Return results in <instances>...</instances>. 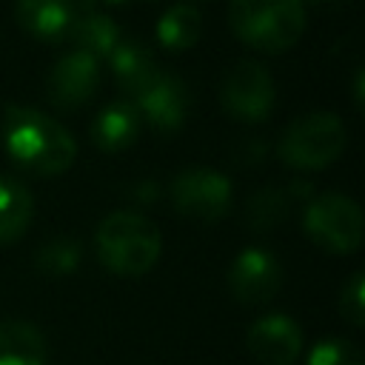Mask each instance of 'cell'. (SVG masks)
<instances>
[{"instance_id":"obj_14","label":"cell","mask_w":365,"mask_h":365,"mask_svg":"<svg viewBox=\"0 0 365 365\" xmlns=\"http://www.w3.org/2000/svg\"><path fill=\"white\" fill-rule=\"evenodd\" d=\"M106 60H108V68H111L117 86L128 97H137L148 86V80L160 71L157 63H154V54L148 51V46L140 43V40H131V37H123Z\"/></svg>"},{"instance_id":"obj_3","label":"cell","mask_w":365,"mask_h":365,"mask_svg":"<svg viewBox=\"0 0 365 365\" xmlns=\"http://www.w3.org/2000/svg\"><path fill=\"white\" fill-rule=\"evenodd\" d=\"M228 26L254 51L282 54L305 31V6L302 0H231Z\"/></svg>"},{"instance_id":"obj_25","label":"cell","mask_w":365,"mask_h":365,"mask_svg":"<svg viewBox=\"0 0 365 365\" xmlns=\"http://www.w3.org/2000/svg\"><path fill=\"white\" fill-rule=\"evenodd\" d=\"M354 103L356 108H362V68H356L354 74Z\"/></svg>"},{"instance_id":"obj_7","label":"cell","mask_w":365,"mask_h":365,"mask_svg":"<svg viewBox=\"0 0 365 365\" xmlns=\"http://www.w3.org/2000/svg\"><path fill=\"white\" fill-rule=\"evenodd\" d=\"M168 197H171V205L177 214L188 217V220L214 222L228 214L234 191H231V180L222 171L185 168L171 180Z\"/></svg>"},{"instance_id":"obj_5","label":"cell","mask_w":365,"mask_h":365,"mask_svg":"<svg viewBox=\"0 0 365 365\" xmlns=\"http://www.w3.org/2000/svg\"><path fill=\"white\" fill-rule=\"evenodd\" d=\"M302 228L314 245L328 254H354L362 245V211L345 194L311 197L302 214Z\"/></svg>"},{"instance_id":"obj_27","label":"cell","mask_w":365,"mask_h":365,"mask_svg":"<svg viewBox=\"0 0 365 365\" xmlns=\"http://www.w3.org/2000/svg\"><path fill=\"white\" fill-rule=\"evenodd\" d=\"M305 3H328V0H302V6H305Z\"/></svg>"},{"instance_id":"obj_15","label":"cell","mask_w":365,"mask_h":365,"mask_svg":"<svg viewBox=\"0 0 365 365\" xmlns=\"http://www.w3.org/2000/svg\"><path fill=\"white\" fill-rule=\"evenodd\" d=\"M140 114L134 103H111L91 120V140L103 151H123L128 148L140 134Z\"/></svg>"},{"instance_id":"obj_18","label":"cell","mask_w":365,"mask_h":365,"mask_svg":"<svg viewBox=\"0 0 365 365\" xmlns=\"http://www.w3.org/2000/svg\"><path fill=\"white\" fill-rule=\"evenodd\" d=\"M200 37H202V14L188 3L171 6L157 20V40L168 51H185L197 46Z\"/></svg>"},{"instance_id":"obj_16","label":"cell","mask_w":365,"mask_h":365,"mask_svg":"<svg viewBox=\"0 0 365 365\" xmlns=\"http://www.w3.org/2000/svg\"><path fill=\"white\" fill-rule=\"evenodd\" d=\"M48 348L37 325L26 319L0 322V365H46Z\"/></svg>"},{"instance_id":"obj_12","label":"cell","mask_w":365,"mask_h":365,"mask_svg":"<svg viewBox=\"0 0 365 365\" xmlns=\"http://www.w3.org/2000/svg\"><path fill=\"white\" fill-rule=\"evenodd\" d=\"M74 0H17L14 17L17 23L37 40L60 43L68 37L74 23Z\"/></svg>"},{"instance_id":"obj_6","label":"cell","mask_w":365,"mask_h":365,"mask_svg":"<svg viewBox=\"0 0 365 365\" xmlns=\"http://www.w3.org/2000/svg\"><path fill=\"white\" fill-rule=\"evenodd\" d=\"M274 77L257 60H240L228 68L220 86V103L240 123H262L274 108Z\"/></svg>"},{"instance_id":"obj_11","label":"cell","mask_w":365,"mask_h":365,"mask_svg":"<svg viewBox=\"0 0 365 365\" xmlns=\"http://www.w3.org/2000/svg\"><path fill=\"white\" fill-rule=\"evenodd\" d=\"M245 345L262 365H291L302 351V331L285 314H265L248 328Z\"/></svg>"},{"instance_id":"obj_23","label":"cell","mask_w":365,"mask_h":365,"mask_svg":"<svg viewBox=\"0 0 365 365\" xmlns=\"http://www.w3.org/2000/svg\"><path fill=\"white\" fill-rule=\"evenodd\" d=\"M157 197H160V185L154 180H140L131 185V200H137L143 205H151Z\"/></svg>"},{"instance_id":"obj_21","label":"cell","mask_w":365,"mask_h":365,"mask_svg":"<svg viewBox=\"0 0 365 365\" xmlns=\"http://www.w3.org/2000/svg\"><path fill=\"white\" fill-rule=\"evenodd\" d=\"M308 365H362V354L354 342L331 336L311 348Z\"/></svg>"},{"instance_id":"obj_9","label":"cell","mask_w":365,"mask_h":365,"mask_svg":"<svg viewBox=\"0 0 365 365\" xmlns=\"http://www.w3.org/2000/svg\"><path fill=\"white\" fill-rule=\"evenodd\" d=\"M134 108L140 120H145L157 131H177L191 111L188 86L168 71H157L148 86L134 97Z\"/></svg>"},{"instance_id":"obj_19","label":"cell","mask_w":365,"mask_h":365,"mask_svg":"<svg viewBox=\"0 0 365 365\" xmlns=\"http://www.w3.org/2000/svg\"><path fill=\"white\" fill-rule=\"evenodd\" d=\"M291 202L294 200H291L288 188H262L248 200L245 220H248V225L254 231H271L288 217Z\"/></svg>"},{"instance_id":"obj_13","label":"cell","mask_w":365,"mask_h":365,"mask_svg":"<svg viewBox=\"0 0 365 365\" xmlns=\"http://www.w3.org/2000/svg\"><path fill=\"white\" fill-rule=\"evenodd\" d=\"M74 6H77V9H74V23H71L66 40L74 43V51H83V54H88V57H94V60L108 57V54L114 51V46L123 40L120 26H117L108 14L94 11V9L88 6V0L74 3Z\"/></svg>"},{"instance_id":"obj_1","label":"cell","mask_w":365,"mask_h":365,"mask_svg":"<svg viewBox=\"0 0 365 365\" xmlns=\"http://www.w3.org/2000/svg\"><path fill=\"white\" fill-rule=\"evenodd\" d=\"M6 154L26 171L54 177L71 168L77 157L74 137L48 114L29 106H9L3 114Z\"/></svg>"},{"instance_id":"obj_20","label":"cell","mask_w":365,"mask_h":365,"mask_svg":"<svg viewBox=\"0 0 365 365\" xmlns=\"http://www.w3.org/2000/svg\"><path fill=\"white\" fill-rule=\"evenodd\" d=\"M83 259V245L74 237H54L48 242H43L34 254V265L40 274L48 277H66L74 274L77 265Z\"/></svg>"},{"instance_id":"obj_4","label":"cell","mask_w":365,"mask_h":365,"mask_svg":"<svg viewBox=\"0 0 365 365\" xmlns=\"http://www.w3.org/2000/svg\"><path fill=\"white\" fill-rule=\"evenodd\" d=\"M342 151H345V123L334 111H311L294 120L277 143L279 160L297 171L328 168Z\"/></svg>"},{"instance_id":"obj_2","label":"cell","mask_w":365,"mask_h":365,"mask_svg":"<svg viewBox=\"0 0 365 365\" xmlns=\"http://www.w3.org/2000/svg\"><path fill=\"white\" fill-rule=\"evenodd\" d=\"M94 248L103 268L117 277H140L154 268L163 251L160 228L137 211H114L100 220Z\"/></svg>"},{"instance_id":"obj_26","label":"cell","mask_w":365,"mask_h":365,"mask_svg":"<svg viewBox=\"0 0 365 365\" xmlns=\"http://www.w3.org/2000/svg\"><path fill=\"white\" fill-rule=\"evenodd\" d=\"M100 3H106V6H120V3H125V0H100Z\"/></svg>"},{"instance_id":"obj_10","label":"cell","mask_w":365,"mask_h":365,"mask_svg":"<svg viewBox=\"0 0 365 365\" xmlns=\"http://www.w3.org/2000/svg\"><path fill=\"white\" fill-rule=\"evenodd\" d=\"M97 88H100V60L83 51L71 48L48 71V97L60 108H80L91 103Z\"/></svg>"},{"instance_id":"obj_8","label":"cell","mask_w":365,"mask_h":365,"mask_svg":"<svg viewBox=\"0 0 365 365\" xmlns=\"http://www.w3.org/2000/svg\"><path fill=\"white\" fill-rule=\"evenodd\" d=\"M282 285V265L279 259L259 245L242 248L231 268H228V288L237 302L242 305H265L277 297Z\"/></svg>"},{"instance_id":"obj_24","label":"cell","mask_w":365,"mask_h":365,"mask_svg":"<svg viewBox=\"0 0 365 365\" xmlns=\"http://www.w3.org/2000/svg\"><path fill=\"white\" fill-rule=\"evenodd\" d=\"M262 157H265V143H259V140L242 143V148L237 151V160H240V163H245V165H257Z\"/></svg>"},{"instance_id":"obj_17","label":"cell","mask_w":365,"mask_h":365,"mask_svg":"<svg viewBox=\"0 0 365 365\" xmlns=\"http://www.w3.org/2000/svg\"><path fill=\"white\" fill-rule=\"evenodd\" d=\"M31 217H34L31 191L20 180L0 174V245L20 240L26 234Z\"/></svg>"},{"instance_id":"obj_22","label":"cell","mask_w":365,"mask_h":365,"mask_svg":"<svg viewBox=\"0 0 365 365\" xmlns=\"http://www.w3.org/2000/svg\"><path fill=\"white\" fill-rule=\"evenodd\" d=\"M339 314L354 328L365 325V277L359 271H354L348 277V282L342 285V291H339Z\"/></svg>"}]
</instances>
